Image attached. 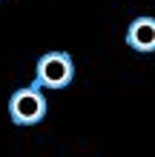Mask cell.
Masks as SVG:
<instances>
[{
	"label": "cell",
	"mask_w": 155,
	"mask_h": 157,
	"mask_svg": "<svg viewBox=\"0 0 155 157\" xmlns=\"http://www.w3.org/2000/svg\"><path fill=\"white\" fill-rule=\"evenodd\" d=\"M49 112L46 94L38 83L26 89H17L12 97H9V117H12L14 126H38Z\"/></svg>",
	"instance_id": "obj_1"
},
{
	"label": "cell",
	"mask_w": 155,
	"mask_h": 157,
	"mask_svg": "<svg viewBox=\"0 0 155 157\" xmlns=\"http://www.w3.org/2000/svg\"><path fill=\"white\" fill-rule=\"evenodd\" d=\"M75 80V60L66 52H46L35 63V83L40 89H66Z\"/></svg>",
	"instance_id": "obj_2"
},
{
	"label": "cell",
	"mask_w": 155,
	"mask_h": 157,
	"mask_svg": "<svg viewBox=\"0 0 155 157\" xmlns=\"http://www.w3.org/2000/svg\"><path fill=\"white\" fill-rule=\"evenodd\" d=\"M126 46L132 52H141V54H152L155 52V17L144 14V17H135L126 29Z\"/></svg>",
	"instance_id": "obj_3"
}]
</instances>
